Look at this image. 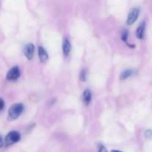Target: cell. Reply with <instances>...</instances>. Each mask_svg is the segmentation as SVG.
Instances as JSON below:
<instances>
[{"mask_svg":"<svg viewBox=\"0 0 152 152\" xmlns=\"http://www.w3.org/2000/svg\"><path fill=\"white\" fill-rule=\"evenodd\" d=\"M24 111V105L22 103H16L10 107L8 111V118L10 120L17 119Z\"/></svg>","mask_w":152,"mask_h":152,"instance_id":"obj_1","label":"cell"},{"mask_svg":"<svg viewBox=\"0 0 152 152\" xmlns=\"http://www.w3.org/2000/svg\"><path fill=\"white\" fill-rule=\"evenodd\" d=\"M21 135L19 132L16 131H12L9 132L5 137V144L6 145H11L13 144L16 143L20 140Z\"/></svg>","mask_w":152,"mask_h":152,"instance_id":"obj_2","label":"cell"},{"mask_svg":"<svg viewBox=\"0 0 152 152\" xmlns=\"http://www.w3.org/2000/svg\"><path fill=\"white\" fill-rule=\"evenodd\" d=\"M140 10L139 7H134L129 12V15H128L127 18V25H132L137 20L138 16L140 15Z\"/></svg>","mask_w":152,"mask_h":152,"instance_id":"obj_3","label":"cell"},{"mask_svg":"<svg viewBox=\"0 0 152 152\" xmlns=\"http://www.w3.org/2000/svg\"><path fill=\"white\" fill-rule=\"evenodd\" d=\"M20 77V70L18 66L10 68L7 74V80L9 81H15Z\"/></svg>","mask_w":152,"mask_h":152,"instance_id":"obj_4","label":"cell"},{"mask_svg":"<svg viewBox=\"0 0 152 152\" xmlns=\"http://www.w3.org/2000/svg\"><path fill=\"white\" fill-rule=\"evenodd\" d=\"M34 50H35V47H34V45L32 43H29V44H27L25 46L23 50V53L25 54V57L28 59V60H31L33 59L34 55Z\"/></svg>","mask_w":152,"mask_h":152,"instance_id":"obj_5","label":"cell"},{"mask_svg":"<svg viewBox=\"0 0 152 152\" xmlns=\"http://www.w3.org/2000/svg\"><path fill=\"white\" fill-rule=\"evenodd\" d=\"M145 22H142L140 25L138 26L137 29L136 31V36L137 39H142L145 36Z\"/></svg>","mask_w":152,"mask_h":152,"instance_id":"obj_6","label":"cell"},{"mask_svg":"<svg viewBox=\"0 0 152 152\" xmlns=\"http://www.w3.org/2000/svg\"><path fill=\"white\" fill-rule=\"evenodd\" d=\"M38 54L39 58V60L41 61V62H45L48 59V54L47 51H46L45 49L42 46H39Z\"/></svg>","mask_w":152,"mask_h":152,"instance_id":"obj_7","label":"cell"},{"mask_svg":"<svg viewBox=\"0 0 152 152\" xmlns=\"http://www.w3.org/2000/svg\"><path fill=\"white\" fill-rule=\"evenodd\" d=\"M71 50V45L68 39L65 38L62 42V51L65 56H68L69 55Z\"/></svg>","mask_w":152,"mask_h":152,"instance_id":"obj_8","label":"cell"},{"mask_svg":"<svg viewBox=\"0 0 152 152\" xmlns=\"http://www.w3.org/2000/svg\"><path fill=\"white\" fill-rule=\"evenodd\" d=\"M92 99V95L91 92L88 89H86L84 91L83 94V101L86 105H88L90 104L91 101Z\"/></svg>","mask_w":152,"mask_h":152,"instance_id":"obj_9","label":"cell"},{"mask_svg":"<svg viewBox=\"0 0 152 152\" xmlns=\"http://www.w3.org/2000/svg\"><path fill=\"white\" fill-rule=\"evenodd\" d=\"M135 73V71L133 69H126V71H123L120 75V80H126L130 77H132L134 74Z\"/></svg>","mask_w":152,"mask_h":152,"instance_id":"obj_10","label":"cell"},{"mask_svg":"<svg viewBox=\"0 0 152 152\" xmlns=\"http://www.w3.org/2000/svg\"><path fill=\"white\" fill-rule=\"evenodd\" d=\"M128 37H129V31L127 29H124L122 32V36L121 39L123 42L127 43V45L129 44L128 43Z\"/></svg>","mask_w":152,"mask_h":152,"instance_id":"obj_11","label":"cell"},{"mask_svg":"<svg viewBox=\"0 0 152 152\" xmlns=\"http://www.w3.org/2000/svg\"><path fill=\"white\" fill-rule=\"evenodd\" d=\"M87 74L88 71L86 69H83L80 72V79L82 82H86L87 80Z\"/></svg>","mask_w":152,"mask_h":152,"instance_id":"obj_12","label":"cell"},{"mask_svg":"<svg viewBox=\"0 0 152 152\" xmlns=\"http://www.w3.org/2000/svg\"><path fill=\"white\" fill-rule=\"evenodd\" d=\"M145 137L146 138H151L152 137V131L146 130L145 132Z\"/></svg>","mask_w":152,"mask_h":152,"instance_id":"obj_13","label":"cell"},{"mask_svg":"<svg viewBox=\"0 0 152 152\" xmlns=\"http://www.w3.org/2000/svg\"><path fill=\"white\" fill-rule=\"evenodd\" d=\"M98 152H108V151H107L106 148H105V146H104L103 145H99Z\"/></svg>","mask_w":152,"mask_h":152,"instance_id":"obj_14","label":"cell"},{"mask_svg":"<svg viewBox=\"0 0 152 152\" xmlns=\"http://www.w3.org/2000/svg\"><path fill=\"white\" fill-rule=\"evenodd\" d=\"M4 108V102L3 99L0 98V111H2Z\"/></svg>","mask_w":152,"mask_h":152,"instance_id":"obj_15","label":"cell"},{"mask_svg":"<svg viewBox=\"0 0 152 152\" xmlns=\"http://www.w3.org/2000/svg\"><path fill=\"white\" fill-rule=\"evenodd\" d=\"M3 146V139L1 137V136L0 135V148Z\"/></svg>","mask_w":152,"mask_h":152,"instance_id":"obj_16","label":"cell"},{"mask_svg":"<svg viewBox=\"0 0 152 152\" xmlns=\"http://www.w3.org/2000/svg\"><path fill=\"white\" fill-rule=\"evenodd\" d=\"M111 152H123V151H118V150H112Z\"/></svg>","mask_w":152,"mask_h":152,"instance_id":"obj_17","label":"cell"}]
</instances>
